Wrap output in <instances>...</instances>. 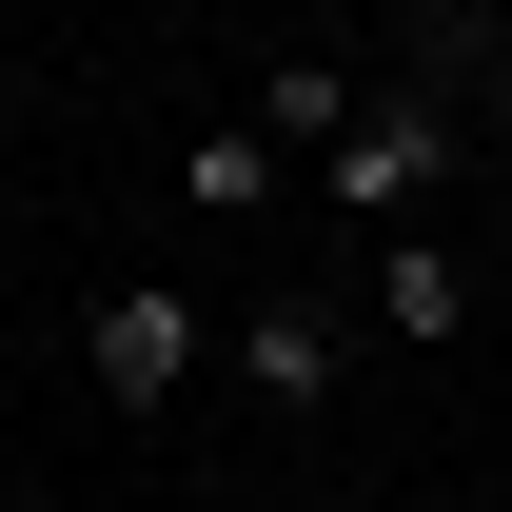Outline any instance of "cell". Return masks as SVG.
I'll use <instances>...</instances> for the list:
<instances>
[{
    "label": "cell",
    "instance_id": "1",
    "mask_svg": "<svg viewBox=\"0 0 512 512\" xmlns=\"http://www.w3.org/2000/svg\"><path fill=\"white\" fill-rule=\"evenodd\" d=\"M434 178H453V79H394V99H355V138L316 158V197L355 217V237H394Z\"/></svg>",
    "mask_w": 512,
    "mask_h": 512
},
{
    "label": "cell",
    "instance_id": "2",
    "mask_svg": "<svg viewBox=\"0 0 512 512\" xmlns=\"http://www.w3.org/2000/svg\"><path fill=\"white\" fill-rule=\"evenodd\" d=\"M79 355H99V394H119V414H158V394H197L217 316H197L178 276H138V296H99V316H79Z\"/></svg>",
    "mask_w": 512,
    "mask_h": 512
},
{
    "label": "cell",
    "instance_id": "3",
    "mask_svg": "<svg viewBox=\"0 0 512 512\" xmlns=\"http://www.w3.org/2000/svg\"><path fill=\"white\" fill-rule=\"evenodd\" d=\"M453 316H473V256H453V237H375V335L453 355Z\"/></svg>",
    "mask_w": 512,
    "mask_h": 512
},
{
    "label": "cell",
    "instance_id": "4",
    "mask_svg": "<svg viewBox=\"0 0 512 512\" xmlns=\"http://www.w3.org/2000/svg\"><path fill=\"white\" fill-rule=\"evenodd\" d=\"M237 375L276 394V414H316V394H335V316H316V296H276V316H237Z\"/></svg>",
    "mask_w": 512,
    "mask_h": 512
},
{
    "label": "cell",
    "instance_id": "5",
    "mask_svg": "<svg viewBox=\"0 0 512 512\" xmlns=\"http://www.w3.org/2000/svg\"><path fill=\"white\" fill-rule=\"evenodd\" d=\"M256 197H276V119H217V138L178 158V217H217V237H237Z\"/></svg>",
    "mask_w": 512,
    "mask_h": 512
},
{
    "label": "cell",
    "instance_id": "6",
    "mask_svg": "<svg viewBox=\"0 0 512 512\" xmlns=\"http://www.w3.org/2000/svg\"><path fill=\"white\" fill-rule=\"evenodd\" d=\"M355 99H375V79H335V60H276V79H256L276 158H335V138H355Z\"/></svg>",
    "mask_w": 512,
    "mask_h": 512
},
{
    "label": "cell",
    "instance_id": "7",
    "mask_svg": "<svg viewBox=\"0 0 512 512\" xmlns=\"http://www.w3.org/2000/svg\"><path fill=\"white\" fill-rule=\"evenodd\" d=\"M473 138H493V158H512V40H493V60H473Z\"/></svg>",
    "mask_w": 512,
    "mask_h": 512
},
{
    "label": "cell",
    "instance_id": "8",
    "mask_svg": "<svg viewBox=\"0 0 512 512\" xmlns=\"http://www.w3.org/2000/svg\"><path fill=\"white\" fill-rule=\"evenodd\" d=\"M394 20H414V40H434V79H453V40H473V0H394Z\"/></svg>",
    "mask_w": 512,
    "mask_h": 512
},
{
    "label": "cell",
    "instance_id": "9",
    "mask_svg": "<svg viewBox=\"0 0 512 512\" xmlns=\"http://www.w3.org/2000/svg\"><path fill=\"white\" fill-rule=\"evenodd\" d=\"M493 256H512V178H493Z\"/></svg>",
    "mask_w": 512,
    "mask_h": 512
},
{
    "label": "cell",
    "instance_id": "10",
    "mask_svg": "<svg viewBox=\"0 0 512 512\" xmlns=\"http://www.w3.org/2000/svg\"><path fill=\"white\" fill-rule=\"evenodd\" d=\"M0 119H20V60H0Z\"/></svg>",
    "mask_w": 512,
    "mask_h": 512
},
{
    "label": "cell",
    "instance_id": "11",
    "mask_svg": "<svg viewBox=\"0 0 512 512\" xmlns=\"http://www.w3.org/2000/svg\"><path fill=\"white\" fill-rule=\"evenodd\" d=\"M316 512H355V493H316Z\"/></svg>",
    "mask_w": 512,
    "mask_h": 512
}]
</instances>
